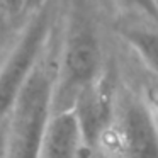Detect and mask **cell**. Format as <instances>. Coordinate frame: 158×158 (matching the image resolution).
Wrapping results in <instances>:
<instances>
[{
    "mask_svg": "<svg viewBox=\"0 0 158 158\" xmlns=\"http://www.w3.org/2000/svg\"><path fill=\"white\" fill-rule=\"evenodd\" d=\"M102 73V46L97 27L87 9L77 5L60 39L53 112L72 109L80 94Z\"/></svg>",
    "mask_w": 158,
    "mask_h": 158,
    "instance_id": "cell-1",
    "label": "cell"
},
{
    "mask_svg": "<svg viewBox=\"0 0 158 158\" xmlns=\"http://www.w3.org/2000/svg\"><path fill=\"white\" fill-rule=\"evenodd\" d=\"M58 46L55 39L22 87L9 116V158H39L41 141L53 114L58 70Z\"/></svg>",
    "mask_w": 158,
    "mask_h": 158,
    "instance_id": "cell-2",
    "label": "cell"
},
{
    "mask_svg": "<svg viewBox=\"0 0 158 158\" xmlns=\"http://www.w3.org/2000/svg\"><path fill=\"white\" fill-rule=\"evenodd\" d=\"M56 27L55 0L31 12L0 60V124L10 116L22 87L53 43Z\"/></svg>",
    "mask_w": 158,
    "mask_h": 158,
    "instance_id": "cell-3",
    "label": "cell"
},
{
    "mask_svg": "<svg viewBox=\"0 0 158 158\" xmlns=\"http://www.w3.org/2000/svg\"><path fill=\"white\" fill-rule=\"evenodd\" d=\"M102 148L121 158H158V123L148 102L134 97L124 100Z\"/></svg>",
    "mask_w": 158,
    "mask_h": 158,
    "instance_id": "cell-4",
    "label": "cell"
},
{
    "mask_svg": "<svg viewBox=\"0 0 158 158\" xmlns=\"http://www.w3.org/2000/svg\"><path fill=\"white\" fill-rule=\"evenodd\" d=\"M78 117L87 151L92 153L102 146L116 123V92L107 73L78 95L72 107Z\"/></svg>",
    "mask_w": 158,
    "mask_h": 158,
    "instance_id": "cell-5",
    "label": "cell"
},
{
    "mask_svg": "<svg viewBox=\"0 0 158 158\" xmlns=\"http://www.w3.org/2000/svg\"><path fill=\"white\" fill-rule=\"evenodd\" d=\"M83 150L87 148L75 110L53 112L41 141L39 158H80Z\"/></svg>",
    "mask_w": 158,
    "mask_h": 158,
    "instance_id": "cell-6",
    "label": "cell"
},
{
    "mask_svg": "<svg viewBox=\"0 0 158 158\" xmlns=\"http://www.w3.org/2000/svg\"><path fill=\"white\" fill-rule=\"evenodd\" d=\"M119 34L144 66L158 77V31L139 26H124Z\"/></svg>",
    "mask_w": 158,
    "mask_h": 158,
    "instance_id": "cell-7",
    "label": "cell"
},
{
    "mask_svg": "<svg viewBox=\"0 0 158 158\" xmlns=\"http://www.w3.org/2000/svg\"><path fill=\"white\" fill-rule=\"evenodd\" d=\"M22 22H19L15 17H12L10 14H7L5 10L0 9V60L9 51L12 43L15 41Z\"/></svg>",
    "mask_w": 158,
    "mask_h": 158,
    "instance_id": "cell-8",
    "label": "cell"
},
{
    "mask_svg": "<svg viewBox=\"0 0 158 158\" xmlns=\"http://www.w3.org/2000/svg\"><path fill=\"white\" fill-rule=\"evenodd\" d=\"M116 4L158 24V0H116Z\"/></svg>",
    "mask_w": 158,
    "mask_h": 158,
    "instance_id": "cell-9",
    "label": "cell"
},
{
    "mask_svg": "<svg viewBox=\"0 0 158 158\" xmlns=\"http://www.w3.org/2000/svg\"><path fill=\"white\" fill-rule=\"evenodd\" d=\"M26 4L27 0H0V9L5 10L7 14H10L12 17H15L19 21L26 19Z\"/></svg>",
    "mask_w": 158,
    "mask_h": 158,
    "instance_id": "cell-10",
    "label": "cell"
},
{
    "mask_svg": "<svg viewBox=\"0 0 158 158\" xmlns=\"http://www.w3.org/2000/svg\"><path fill=\"white\" fill-rule=\"evenodd\" d=\"M10 136H9V121L0 124V158H9Z\"/></svg>",
    "mask_w": 158,
    "mask_h": 158,
    "instance_id": "cell-11",
    "label": "cell"
},
{
    "mask_svg": "<svg viewBox=\"0 0 158 158\" xmlns=\"http://www.w3.org/2000/svg\"><path fill=\"white\" fill-rule=\"evenodd\" d=\"M148 106L153 109V112H158V83L148 92Z\"/></svg>",
    "mask_w": 158,
    "mask_h": 158,
    "instance_id": "cell-12",
    "label": "cell"
},
{
    "mask_svg": "<svg viewBox=\"0 0 158 158\" xmlns=\"http://www.w3.org/2000/svg\"><path fill=\"white\" fill-rule=\"evenodd\" d=\"M51 0H27V4H26V17H27L31 12L38 10L39 7H43L44 4H48Z\"/></svg>",
    "mask_w": 158,
    "mask_h": 158,
    "instance_id": "cell-13",
    "label": "cell"
},
{
    "mask_svg": "<svg viewBox=\"0 0 158 158\" xmlns=\"http://www.w3.org/2000/svg\"><path fill=\"white\" fill-rule=\"evenodd\" d=\"M90 155H92L90 158H114V155L109 153V151H107L106 148H102V146L97 148V150H94Z\"/></svg>",
    "mask_w": 158,
    "mask_h": 158,
    "instance_id": "cell-14",
    "label": "cell"
}]
</instances>
